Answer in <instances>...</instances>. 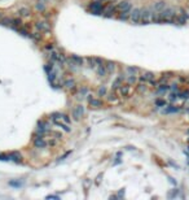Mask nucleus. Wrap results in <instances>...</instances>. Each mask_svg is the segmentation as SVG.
I'll use <instances>...</instances> for the list:
<instances>
[{
  "instance_id": "f257e3e1",
  "label": "nucleus",
  "mask_w": 189,
  "mask_h": 200,
  "mask_svg": "<svg viewBox=\"0 0 189 200\" xmlns=\"http://www.w3.org/2000/svg\"><path fill=\"white\" fill-rule=\"evenodd\" d=\"M159 17H161V23L162 22L172 23V22H175L176 10L172 7H166L162 12H159Z\"/></svg>"
},
{
  "instance_id": "f03ea898",
  "label": "nucleus",
  "mask_w": 189,
  "mask_h": 200,
  "mask_svg": "<svg viewBox=\"0 0 189 200\" xmlns=\"http://www.w3.org/2000/svg\"><path fill=\"white\" fill-rule=\"evenodd\" d=\"M153 8H144L141 9V23L142 25H148V23L153 22Z\"/></svg>"
},
{
  "instance_id": "7ed1b4c3",
  "label": "nucleus",
  "mask_w": 189,
  "mask_h": 200,
  "mask_svg": "<svg viewBox=\"0 0 189 200\" xmlns=\"http://www.w3.org/2000/svg\"><path fill=\"white\" fill-rule=\"evenodd\" d=\"M131 92H132V87H131V85H128V83L122 85L121 87L117 90V94H118L119 98H128V96L131 95Z\"/></svg>"
},
{
  "instance_id": "20e7f679",
  "label": "nucleus",
  "mask_w": 189,
  "mask_h": 200,
  "mask_svg": "<svg viewBox=\"0 0 189 200\" xmlns=\"http://www.w3.org/2000/svg\"><path fill=\"white\" fill-rule=\"evenodd\" d=\"M89 10L93 13V14H101V13L104 12V5H102V1H100V0H97V1H92L89 4Z\"/></svg>"
},
{
  "instance_id": "39448f33",
  "label": "nucleus",
  "mask_w": 189,
  "mask_h": 200,
  "mask_svg": "<svg viewBox=\"0 0 189 200\" xmlns=\"http://www.w3.org/2000/svg\"><path fill=\"white\" fill-rule=\"evenodd\" d=\"M129 20H131L133 23H140L141 22V9H140V8H133V9H131Z\"/></svg>"
},
{
  "instance_id": "423d86ee",
  "label": "nucleus",
  "mask_w": 189,
  "mask_h": 200,
  "mask_svg": "<svg viewBox=\"0 0 189 200\" xmlns=\"http://www.w3.org/2000/svg\"><path fill=\"white\" fill-rule=\"evenodd\" d=\"M117 9H118L119 12H131L132 3L129 1V0H122V1L118 3V5H117Z\"/></svg>"
},
{
  "instance_id": "0eeeda50",
  "label": "nucleus",
  "mask_w": 189,
  "mask_h": 200,
  "mask_svg": "<svg viewBox=\"0 0 189 200\" xmlns=\"http://www.w3.org/2000/svg\"><path fill=\"white\" fill-rule=\"evenodd\" d=\"M83 114H84V106L80 105V104H78L77 106H74V109H72V118H74L75 121H80Z\"/></svg>"
},
{
  "instance_id": "6e6552de",
  "label": "nucleus",
  "mask_w": 189,
  "mask_h": 200,
  "mask_svg": "<svg viewBox=\"0 0 189 200\" xmlns=\"http://www.w3.org/2000/svg\"><path fill=\"white\" fill-rule=\"evenodd\" d=\"M184 109V105L183 106H176L173 104H170V105H166L165 109L162 111V113L165 114H171V113H177V112H181Z\"/></svg>"
},
{
  "instance_id": "1a4fd4ad",
  "label": "nucleus",
  "mask_w": 189,
  "mask_h": 200,
  "mask_svg": "<svg viewBox=\"0 0 189 200\" xmlns=\"http://www.w3.org/2000/svg\"><path fill=\"white\" fill-rule=\"evenodd\" d=\"M35 27H36V30L40 31V33H48V31L51 30V26H49V23L47 22V21H39V22H36Z\"/></svg>"
},
{
  "instance_id": "9d476101",
  "label": "nucleus",
  "mask_w": 189,
  "mask_h": 200,
  "mask_svg": "<svg viewBox=\"0 0 189 200\" xmlns=\"http://www.w3.org/2000/svg\"><path fill=\"white\" fill-rule=\"evenodd\" d=\"M140 82H150L152 79H155L154 73L152 72H142V74L140 75Z\"/></svg>"
},
{
  "instance_id": "9b49d317",
  "label": "nucleus",
  "mask_w": 189,
  "mask_h": 200,
  "mask_svg": "<svg viewBox=\"0 0 189 200\" xmlns=\"http://www.w3.org/2000/svg\"><path fill=\"white\" fill-rule=\"evenodd\" d=\"M124 79H126V75H123V74H121L118 78H115V79H114V82H113V85H111V90L117 91L122 85H123V81Z\"/></svg>"
},
{
  "instance_id": "f8f14e48",
  "label": "nucleus",
  "mask_w": 189,
  "mask_h": 200,
  "mask_svg": "<svg viewBox=\"0 0 189 200\" xmlns=\"http://www.w3.org/2000/svg\"><path fill=\"white\" fill-rule=\"evenodd\" d=\"M166 7H167V3H166L165 0H157V1H154V4H153V10H155V12H162Z\"/></svg>"
},
{
  "instance_id": "ddd939ff",
  "label": "nucleus",
  "mask_w": 189,
  "mask_h": 200,
  "mask_svg": "<svg viewBox=\"0 0 189 200\" xmlns=\"http://www.w3.org/2000/svg\"><path fill=\"white\" fill-rule=\"evenodd\" d=\"M30 13H31V10H30V8H27V7H22V8H20V9L17 10L18 17H21V18L28 17V16H30Z\"/></svg>"
},
{
  "instance_id": "4468645a",
  "label": "nucleus",
  "mask_w": 189,
  "mask_h": 200,
  "mask_svg": "<svg viewBox=\"0 0 189 200\" xmlns=\"http://www.w3.org/2000/svg\"><path fill=\"white\" fill-rule=\"evenodd\" d=\"M34 145H35L36 148H44L47 145V142L44 140L43 137H36L35 139H34Z\"/></svg>"
},
{
  "instance_id": "2eb2a0df",
  "label": "nucleus",
  "mask_w": 189,
  "mask_h": 200,
  "mask_svg": "<svg viewBox=\"0 0 189 200\" xmlns=\"http://www.w3.org/2000/svg\"><path fill=\"white\" fill-rule=\"evenodd\" d=\"M135 90H136L137 94H145L148 90V86H146V82H140L136 85V87H135Z\"/></svg>"
},
{
  "instance_id": "dca6fc26",
  "label": "nucleus",
  "mask_w": 189,
  "mask_h": 200,
  "mask_svg": "<svg viewBox=\"0 0 189 200\" xmlns=\"http://www.w3.org/2000/svg\"><path fill=\"white\" fill-rule=\"evenodd\" d=\"M88 103H89L91 108H101V106H104V103L101 99H92V100H89Z\"/></svg>"
},
{
  "instance_id": "f3484780",
  "label": "nucleus",
  "mask_w": 189,
  "mask_h": 200,
  "mask_svg": "<svg viewBox=\"0 0 189 200\" xmlns=\"http://www.w3.org/2000/svg\"><path fill=\"white\" fill-rule=\"evenodd\" d=\"M71 60L75 62L77 66H82L84 64V59L82 56H79V55H71Z\"/></svg>"
},
{
  "instance_id": "a211bd4d",
  "label": "nucleus",
  "mask_w": 189,
  "mask_h": 200,
  "mask_svg": "<svg viewBox=\"0 0 189 200\" xmlns=\"http://www.w3.org/2000/svg\"><path fill=\"white\" fill-rule=\"evenodd\" d=\"M118 94H117V91H111L110 94H109L108 95V101L109 103H117V101H118Z\"/></svg>"
},
{
  "instance_id": "6ab92c4d",
  "label": "nucleus",
  "mask_w": 189,
  "mask_h": 200,
  "mask_svg": "<svg viewBox=\"0 0 189 200\" xmlns=\"http://www.w3.org/2000/svg\"><path fill=\"white\" fill-rule=\"evenodd\" d=\"M96 73H97L98 77H105L106 73H108V70H106L105 65H97V70H96Z\"/></svg>"
},
{
  "instance_id": "aec40b11",
  "label": "nucleus",
  "mask_w": 189,
  "mask_h": 200,
  "mask_svg": "<svg viewBox=\"0 0 189 200\" xmlns=\"http://www.w3.org/2000/svg\"><path fill=\"white\" fill-rule=\"evenodd\" d=\"M140 72V69L137 66H127L126 68V73L128 75H136Z\"/></svg>"
},
{
  "instance_id": "412c9836",
  "label": "nucleus",
  "mask_w": 189,
  "mask_h": 200,
  "mask_svg": "<svg viewBox=\"0 0 189 200\" xmlns=\"http://www.w3.org/2000/svg\"><path fill=\"white\" fill-rule=\"evenodd\" d=\"M64 86L66 88H69V90H74L75 88V81L71 79V78H69V79H66L64 82Z\"/></svg>"
},
{
  "instance_id": "4be33fe9",
  "label": "nucleus",
  "mask_w": 189,
  "mask_h": 200,
  "mask_svg": "<svg viewBox=\"0 0 189 200\" xmlns=\"http://www.w3.org/2000/svg\"><path fill=\"white\" fill-rule=\"evenodd\" d=\"M179 99V96H177V92H175V91H170V94H168V98H167V100L170 101V103H175L176 100Z\"/></svg>"
},
{
  "instance_id": "5701e85b",
  "label": "nucleus",
  "mask_w": 189,
  "mask_h": 200,
  "mask_svg": "<svg viewBox=\"0 0 189 200\" xmlns=\"http://www.w3.org/2000/svg\"><path fill=\"white\" fill-rule=\"evenodd\" d=\"M106 94H108V88H106V86H100L98 90H97V96H98V98L106 96Z\"/></svg>"
},
{
  "instance_id": "b1692460",
  "label": "nucleus",
  "mask_w": 189,
  "mask_h": 200,
  "mask_svg": "<svg viewBox=\"0 0 189 200\" xmlns=\"http://www.w3.org/2000/svg\"><path fill=\"white\" fill-rule=\"evenodd\" d=\"M9 160H14V161H17V162H20V161L22 160V156H21L18 152H12V153H9Z\"/></svg>"
},
{
  "instance_id": "393cba45",
  "label": "nucleus",
  "mask_w": 189,
  "mask_h": 200,
  "mask_svg": "<svg viewBox=\"0 0 189 200\" xmlns=\"http://www.w3.org/2000/svg\"><path fill=\"white\" fill-rule=\"evenodd\" d=\"M126 81H127L128 85L133 86V85H136V82H137V77H136V75H128V74H127Z\"/></svg>"
},
{
  "instance_id": "a878e982",
  "label": "nucleus",
  "mask_w": 189,
  "mask_h": 200,
  "mask_svg": "<svg viewBox=\"0 0 189 200\" xmlns=\"http://www.w3.org/2000/svg\"><path fill=\"white\" fill-rule=\"evenodd\" d=\"M105 68H106V70H108V73H113L114 70H115V64H114L113 61H106Z\"/></svg>"
},
{
  "instance_id": "bb28decb",
  "label": "nucleus",
  "mask_w": 189,
  "mask_h": 200,
  "mask_svg": "<svg viewBox=\"0 0 189 200\" xmlns=\"http://www.w3.org/2000/svg\"><path fill=\"white\" fill-rule=\"evenodd\" d=\"M53 122H54V125H57V126H60L61 129H64L66 132H70V130H71L69 126H67V124L65 125V124H62V122H60V121H53Z\"/></svg>"
},
{
  "instance_id": "cd10ccee",
  "label": "nucleus",
  "mask_w": 189,
  "mask_h": 200,
  "mask_svg": "<svg viewBox=\"0 0 189 200\" xmlns=\"http://www.w3.org/2000/svg\"><path fill=\"white\" fill-rule=\"evenodd\" d=\"M129 13H131V12H119L118 18H119L121 21H126V20H128V18H129Z\"/></svg>"
},
{
  "instance_id": "c85d7f7f",
  "label": "nucleus",
  "mask_w": 189,
  "mask_h": 200,
  "mask_svg": "<svg viewBox=\"0 0 189 200\" xmlns=\"http://www.w3.org/2000/svg\"><path fill=\"white\" fill-rule=\"evenodd\" d=\"M21 25H22V21H21V17L20 18H14V20H12V26L14 29H20L21 27Z\"/></svg>"
},
{
  "instance_id": "c756f323",
  "label": "nucleus",
  "mask_w": 189,
  "mask_h": 200,
  "mask_svg": "<svg viewBox=\"0 0 189 200\" xmlns=\"http://www.w3.org/2000/svg\"><path fill=\"white\" fill-rule=\"evenodd\" d=\"M155 105L159 106V108H165V106L167 105V101H166L165 99H157V100H155Z\"/></svg>"
},
{
  "instance_id": "7c9ffc66",
  "label": "nucleus",
  "mask_w": 189,
  "mask_h": 200,
  "mask_svg": "<svg viewBox=\"0 0 189 200\" xmlns=\"http://www.w3.org/2000/svg\"><path fill=\"white\" fill-rule=\"evenodd\" d=\"M35 8H36L38 12H44V10H45V4H44V3L38 1V3H36V5H35Z\"/></svg>"
},
{
  "instance_id": "2f4dec72",
  "label": "nucleus",
  "mask_w": 189,
  "mask_h": 200,
  "mask_svg": "<svg viewBox=\"0 0 189 200\" xmlns=\"http://www.w3.org/2000/svg\"><path fill=\"white\" fill-rule=\"evenodd\" d=\"M87 61H88V66L89 68H95L96 65V60H95V57H87Z\"/></svg>"
},
{
  "instance_id": "473e14b6",
  "label": "nucleus",
  "mask_w": 189,
  "mask_h": 200,
  "mask_svg": "<svg viewBox=\"0 0 189 200\" xmlns=\"http://www.w3.org/2000/svg\"><path fill=\"white\" fill-rule=\"evenodd\" d=\"M0 23H3V25H5V26H9V25H12V20H9V18H1V20H0Z\"/></svg>"
},
{
  "instance_id": "72a5a7b5",
  "label": "nucleus",
  "mask_w": 189,
  "mask_h": 200,
  "mask_svg": "<svg viewBox=\"0 0 189 200\" xmlns=\"http://www.w3.org/2000/svg\"><path fill=\"white\" fill-rule=\"evenodd\" d=\"M162 77H165L166 79H170V78L173 77V73L172 72H166V73H163L162 74Z\"/></svg>"
},
{
  "instance_id": "f704fd0d",
  "label": "nucleus",
  "mask_w": 189,
  "mask_h": 200,
  "mask_svg": "<svg viewBox=\"0 0 189 200\" xmlns=\"http://www.w3.org/2000/svg\"><path fill=\"white\" fill-rule=\"evenodd\" d=\"M30 38L35 39V40H39V39L41 38V35L40 34H38V33H33V34H30Z\"/></svg>"
},
{
  "instance_id": "c9c22d12",
  "label": "nucleus",
  "mask_w": 189,
  "mask_h": 200,
  "mask_svg": "<svg viewBox=\"0 0 189 200\" xmlns=\"http://www.w3.org/2000/svg\"><path fill=\"white\" fill-rule=\"evenodd\" d=\"M51 134L53 135V137L56 138V139H61V138H62V134H61V132H57V131H52Z\"/></svg>"
},
{
  "instance_id": "e433bc0d",
  "label": "nucleus",
  "mask_w": 189,
  "mask_h": 200,
  "mask_svg": "<svg viewBox=\"0 0 189 200\" xmlns=\"http://www.w3.org/2000/svg\"><path fill=\"white\" fill-rule=\"evenodd\" d=\"M62 119L65 121V124H70L71 122V119H70V117L67 114H62Z\"/></svg>"
},
{
  "instance_id": "4c0bfd02",
  "label": "nucleus",
  "mask_w": 189,
  "mask_h": 200,
  "mask_svg": "<svg viewBox=\"0 0 189 200\" xmlns=\"http://www.w3.org/2000/svg\"><path fill=\"white\" fill-rule=\"evenodd\" d=\"M48 144L51 145V147H53V145H56V144H57V140H56V138H53V139H51V140H49V142H48Z\"/></svg>"
},
{
  "instance_id": "58836bf2",
  "label": "nucleus",
  "mask_w": 189,
  "mask_h": 200,
  "mask_svg": "<svg viewBox=\"0 0 189 200\" xmlns=\"http://www.w3.org/2000/svg\"><path fill=\"white\" fill-rule=\"evenodd\" d=\"M45 49H48V51H53V49H54L53 44H52V43H48V44L45 46Z\"/></svg>"
},
{
  "instance_id": "ea45409f",
  "label": "nucleus",
  "mask_w": 189,
  "mask_h": 200,
  "mask_svg": "<svg viewBox=\"0 0 189 200\" xmlns=\"http://www.w3.org/2000/svg\"><path fill=\"white\" fill-rule=\"evenodd\" d=\"M95 60H96V64H97V65H102L104 64L102 59H100V57H95Z\"/></svg>"
},
{
  "instance_id": "a19ab883",
  "label": "nucleus",
  "mask_w": 189,
  "mask_h": 200,
  "mask_svg": "<svg viewBox=\"0 0 189 200\" xmlns=\"http://www.w3.org/2000/svg\"><path fill=\"white\" fill-rule=\"evenodd\" d=\"M184 108H189V98L188 99H185V100H184Z\"/></svg>"
},
{
  "instance_id": "79ce46f5",
  "label": "nucleus",
  "mask_w": 189,
  "mask_h": 200,
  "mask_svg": "<svg viewBox=\"0 0 189 200\" xmlns=\"http://www.w3.org/2000/svg\"><path fill=\"white\" fill-rule=\"evenodd\" d=\"M176 194H177V190H176V188H175V190H173V191H172V192H171V194H168V197H173V196H175V195H176Z\"/></svg>"
},
{
  "instance_id": "37998d69",
  "label": "nucleus",
  "mask_w": 189,
  "mask_h": 200,
  "mask_svg": "<svg viewBox=\"0 0 189 200\" xmlns=\"http://www.w3.org/2000/svg\"><path fill=\"white\" fill-rule=\"evenodd\" d=\"M87 87H83V88H80V94H82V95H84V94H87Z\"/></svg>"
},
{
  "instance_id": "c03bdc74",
  "label": "nucleus",
  "mask_w": 189,
  "mask_h": 200,
  "mask_svg": "<svg viewBox=\"0 0 189 200\" xmlns=\"http://www.w3.org/2000/svg\"><path fill=\"white\" fill-rule=\"evenodd\" d=\"M38 1H40V3H44V4H45V3L48 1V0H38Z\"/></svg>"
},
{
  "instance_id": "a18cd8bd",
  "label": "nucleus",
  "mask_w": 189,
  "mask_h": 200,
  "mask_svg": "<svg viewBox=\"0 0 189 200\" xmlns=\"http://www.w3.org/2000/svg\"><path fill=\"white\" fill-rule=\"evenodd\" d=\"M100 1H102V3H104V1H106V0H100Z\"/></svg>"
}]
</instances>
